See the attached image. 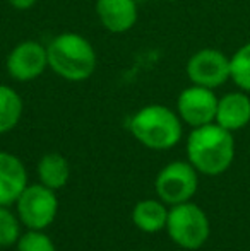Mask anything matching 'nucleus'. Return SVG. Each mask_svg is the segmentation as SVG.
Returning <instances> with one entry per match:
<instances>
[{
	"mask_svg": "<svg viewBox=\"0 0 250 251\" xmlns=\"http://www.w3.org/2000/svg\"><path fill=\"white\" fill-rule=\"evenodd\" d=\"M187 159L200 175H223L235 159L233 132L216 122L192 128L187 139Z\"/></svg>",
	"mask_w": 250,
	"mask_h": 251,
	"instance_id": "1",
	"label": "nucleus"
},
{
	"mask_svg": "<svg viewBox=\"0 0 250 251\" xmlns=\"http://www.w3.org/2000/svg\"><path fill=\"white\" fill-rule=\"evenodd\" d=\"M48 67L70 82L89 79L98 65L96 50L89 40L77 33L57 34L47 45Z\"/></svg>",
	"mask_w": 250,
	"mask_h": 251,
	"instance_id": "2",
	"label": "nucleus"
},
{
	"mask_svg": "<svg viewBox=\"0 0 250 251\" xmlns=\"http://www.w3.org/2000/svg\"><path fill=\"white\" fill-rule=\"evenodd\" d=\"M177 111L163 104H147L132 115L129 130L134 139L151 151L173 149L182 139L184 126Z\"/></svg>",
	"mask_w": 250,
	"mask_h": 251,
	"instance_id": "3",
	"label": "nucleus"
},
{
	"mask_svg": "<svg viewBox=\"0 0 250 251\" xmlns=\"http://www.w3.org/2000/svg\"><path fill=\"white\" fill-rule=\"evenodd\" d=\"M167 232L177 246L184 250H199L211 234L206 212L192 201L178 203L168 210Z\"/></svg>",
	"mask_w": 250,
	"mask_h": 251,
	"instance_id": "4",
	"label": "nucleus"
},
{
	"mask_svg": "<svg viewBox=\"0 0 250 251\" xmlns=\"http://www.w3.org/2000/svg\"><path fill=\"white\" fill-rule=\"evenodd\" d=\"M16 210L23 226L33 231H45L55 221L58 212L55 190L41 183L28 185L16 201Z\"/></svg>",
	"mask_w": 250,
	"mask_h": 251,
	"instance_id": "5",
	"label": "nucleus"
},
{
	"mask_svg": "<svg viewBox=\"0 0 250 251\" xmlns=\"http://www.w3.org/2000/svg\"><path fill=\"white\" fill-rule=\"evenodd\" d=\"M199 186V173L187 161H175L167 164L156 176L154 190L167 205H178L190 201Z\"/></svg>",
	"mask_w": 250,
	"mask_h": 251,
	"instance_id": "6",
	"label": "nucleus"
},
{
	"mask_svg": "<svg viewBox=\"0 0 250 251\" xmlns=\"http://www.w3.org/2000/svg\"><path fill=\"white\" fill-rule=\"evenodd\" d=\"M185 72L195 86L218 89L230 80V56L216 48H202L189 58Z\"/></svg>",
	"mask_w": 250,
	"mask_h": 251,
	"instance_id": "7",
	"label": "nucleus"
},
{
	"mask_svg": "<svg viewBox=\"0 0 250 251\" xmlns=\"http://www.w3.org/2000/svg\"><path fill=\"white\" fill-rule=\"evenodd\" d=\"M7 74L14 80H34L48 69L47 47L34 40H24L9 51L5 58Z\"/></svg>",
	"mask_w": 250,
	"mask_h": 251,
	"instance_id": "8",
	"label": "nucleus"
},
{
	"mask_svg": "<svg viewBox=\"0 0 250 251\" xmlns=\"http://www.w3.org/2000/svg\"><path fill=\"white\" fill-rule=\"evenodd\" d=\"M218 100L220 98L214 94V89L192 84L178 94L177 113L182 122L192 128L207 125L216 118Z\"/></svg>",
	"mask_w": 250,
	"mask_h": 251,
	"instance_id": "9",
	"label": "nucleus"
},
{
	"mask_svg": "<svg viewBox=\"0 0 250 251\" xmlns=\"http://www.w3.org/2000/svg\"><path fill=\"white\" fill-rule=\"evenodd\" d=\"M96 14L107 31L127 33L137 23V0H96Z\"/></svg>",
	"mask_w": 250,
	"mask_h": 251,
	"instance_id": "10",
	"label": "nucleus"
},
{
	"mask_svg": "<svg viewBox=\"0 0 250 251\" xmlns=\"http://www.w3.org/2000/svg\"><path fill=\"white\" fill-rule=\"evenodd\" d=\"M28 186V173L23 161L10 152L0 151V205L16 203Z\"/></svg>",
	"mask_w": 250,
	"mask_h": 251,
	"instance_id": "11",
	"label": "nucleus"
},
{
	"mask_svg": "<svg viewBox=\"0 0 250 251\" xmlns=\"http://www.w3.org/2000/svg\"><path fill=\"white\" fill-rule=\"evenodd\" d=\"M214 122L230 132L242 130L250 123V96L245 91L226 93L218 100Z\"/></svg>",
	"mask_w": 250,
	"mask_h": 251,
	"instance_id": "12",
	"label": "nucleus"
},
{
	"mask_svg": "<svg viewBox=\"0 0 250 251\" xmlns=\"http://www.w3.org/2000/svg\"><path fill=\"white\" fill-rule=\"evenodd\" d=\"M168 208L160 199H146L136 203L132 210V222L136 227L147 234H154L167 229Z\"/></svg>",
	"mask_w": 250,
	"mask_h": 251,
	"instance_id": "13",
	"label": "nucleus"
},
{
	"mask_svg": "<svg viewBox=\"0 0 250 251\" xmlns=\"http://www.w3.org/2000/svg\"><path fill=\"white\" fill-rule=\"evenodd\" d=\"M38 178L40 183L52 190H60L70 178V168L67 159L58 152H48L38 162Z\"/></svg>",
	"mask_w": 250,
	"mask_h": 251,
	"instance_id": "14",
	"label": "nucleus"
},
{
	"mask_svg": "<svg viewBox=\"0 0 250 251\" xmlns=\"http://www.w3.org/2000/svg\"><path fill=\"white\" fill-rule=\"evenodd\" d=\"M24 111L23 98L10 86L0 84V133H7L17 126Z\"/></svg>",
	"mask_w": 250,
	"mask_h": 251,
	"instance_id": "15",
	"label": "nucleus"
},
{
	"mask_svg": "<svg viewBox=\"0 0 250 251\" xmlns=\"http://www.w3.org/2000/svg\"><path fill=\"white\" fill-rule=\"evenodd\" d=\"M230 80L240 91L250 94V41L230 56Z\"/></svg>",
	"mask_w": 250,
	"mask_h": 251,
	"instance_id": "16",
	"label": "nucleus"
},
{
	"mask_svg": "<svg viewBox=\"0 0 250 251\" xmlns=\"http://www.w3.org/2000/svg\"><path fill=\"white\" fill-rule=\"evenodd\" d=\"M21 238V221L16 214L9 210V207L0 205V248L16 246Z\"/></svg>",
	"mask_w": 250,
	"mask_h": 251,
	"instance_id": "17",
	"label": "nucleus"
},
{
	"mask_svg": "<svg viewBox=\"0 0 250 251\" xmlns=\"http://www.w3.org/2000/svg\"><path fill=\"white\" fill-rule=\"evenodd\" d=\"M16 251H57L50 236L43 231L28 229L16 243Z\"/></svg>",
	"mask_w": 250,
	"mask_h": 251,
	"instance_id": "18",
	"label": "nucleus"
},
{
	"mask_svg": "<svg viewBox=\"0 0 250 251\" xmlns=\"http://www.w3.org/2000/svg\"><path fill=\"white\" fill-rule=\"evenodd\" d=\"M7 2L10 3V7H14L17 10H28L36 5L38 0H7Z\"/></svg>",
	"mask_w": 250,
	"mask_h": 251,
	"instance_id": "19",
	"label": "nucleus"
},
{
	"mask_svg": "<svg viewBox=\"0 0 250 251\" xmlns=\"http://www.w3.org/2000/svg\"><path fill=\"white\" fill-rule=\"evenodd\" d=\"M163 2H175V0H163Z\"/></svg>",
	"mask_w": 250,
	"mask_h": 251,
	"instance_id": "20",
	"label": "nucleus"
},
{
	"mask_svg": "<svg viewBox=\"0 0 250 251\" xmlns=\"http://www.w3.org/2000/svg\"><path fill=\"white\" fill-rule=\"evenodd\" d=\"M137 2H139V0H137Z\"/></svg>",
	"mask_w": 250,
	"mask_h": 251,
	"instance_id": "21",
	"label": "nucleus"
}]
</instances>
